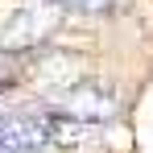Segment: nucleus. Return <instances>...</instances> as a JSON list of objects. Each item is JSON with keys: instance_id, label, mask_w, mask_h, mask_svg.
<instances>
[{"instance_id": "obj_4", "label": "nucleus", "mask_w": 153, "mask_h": 153, "mask_svg": "<svg viewBox=\"0 0 153 153\" xmlns=\"http://www.w3.org/2000/svg\"><path fill=\"white\" fill-rule=\"evenodd\" d=\"M62 8H103L108 0H58Z\"/></svg>"}, {"instance_id": "obj_5", "label": "nucleus", "mask_w": 153, "mask_h": 153, "mask_svg": "<svg viewBox=\"0 0 153 153\" xmlns=\"http://www.w3.org/2000/svg\"><path fill=\"white\" fill-rule=\"evenodd\" d=\"M0 116H4V112H0Z\"/></svg>"}, {"instance_id": "obj_1", "label": "nucleus", "mask_w": 153, "mask_h": 153, "mask_svg": "<svg viewBox=\"0 0 153 153\" xmlns=\"http://www.w3.org/2000/svg\"><path fill=\"white\" fill-rule=\"evenodd\" d=\"M58 21H62V4L58 0H25L0 25V50H8V54L37 50V46H46V37L58 29Z\"/></svg>"}, {"instance_id": "obj_2", "label": "nucleus", "mask_w": 153, "mask_h": 153, "mask_svg": "<svg viewBox=\"0 0 153 153\" xmlns=\"http://www.w3.org/2000/svg\"><path fill=\"white\" fill-rule=\"evenodd\" d=\"M54 112H66V116L83 120V124H103V120H112L120 112V95L103 79H79L75 87L54 95Z\"/></svg>"}, {"instance_id": "obj_3", "label": "nucleus", "mask_w": 153, "mask_h": 153, "mask_svg": "<svg viewBox=\"0 0 153 153\" xmlns=\"http://www.w3.org/2000/svg\"><path fill=\"white\" fill-rule=\"evenodd\" d=\"M13 71H17V54H8V50H0V87L13 79Z\"/></svg>"}]
</instances>
